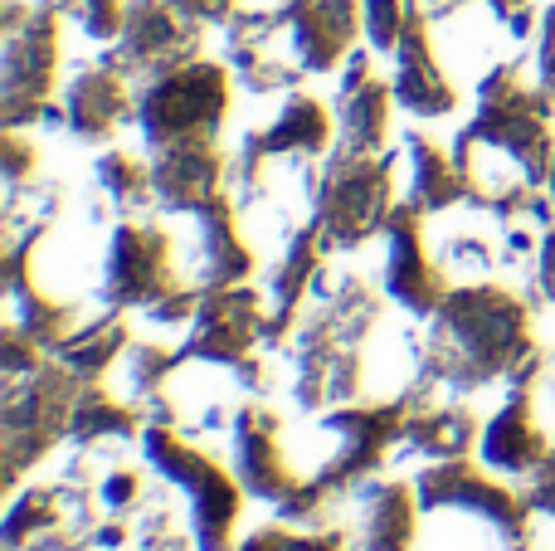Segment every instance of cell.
<instances>
[{"label": "cell", "instance_id": "14", "mask_svg": "<svg viewBox=\"0 0 555 551\" xmlns=\"http://www.w3.org/2000/svg\"><path fill=\"white\" fill-rule=\"evenodd\" d=\"M390 98L395 88L371 68V54L356 49L341 78V103H336L346 152H365V156L385 152V142H390Z\"/></svg>", "mask_w": 555, "mask_h": 551}, {"label": "cell", "instance_id": "35", "mask_svg": "<svg viewBox=\"0 0 555 551\" xmlns=\"http://www.w3.org/2000/svg\"><path fill=\"white\" fill-rule=\"evenodd\" d=\"M468 5V0H420V10L429 20H443V15H453V10H463Z\"/></svg>", "mask_w": 555, "mask_h": 551}, {"label": "cell", "instance_id": "16", "mask_svg": "<svg viewBox=\"0 0 555 551\" xmlns=\"http://www.w3.org/2000/svg\"><path fill=\"white\" fill-rule=\"evenodd\" d=\"M224 176V156L215 152V142H185V146H166L152 156V185H156V205L171 215L195 210L210 195H220Z\"/></svg>", "mask_w": 555, "mask_h": 551}, {"label": "cell", "instance_id": "19", "mask_svg": "<svg viewBox=\"0 0 555 551\" xmlns=\"http://www.w3.org/2000/svg\"><path fill=\"white\" fill-rule=\"evenodd\" d=\"M361 551H410L414 542V503L400 484H375L351 498Z\"/></svg>", "mask_w": 555, "mask_h": 551}, {"label": "cell", "instance_id": "6", "mask_svg": "<svg viewBox=\"0 0 555 551\" xmlns=\"http://www.w3.org/2000/svg\"><path fill=\"white\" fill-rule=\"evenodd\" d=\"M181 264H176V234L156 225H117L113 249L103 264V303L107 308H152V303L181 293Z\"/></svg>", "mask_w": 555, "mask_h": 551}, {"label": "cell", "instance_id": "11", "mask_svg": "<svg viewBox=\"0 0 555 551\" xmlns=\"http://www.w3.org/2000/svg\"><path fill=\"white\" fill-rule=\"evenodd\" d=\"M420 220L424 215L414 210L410 201H400L385 220V293H390L400 308L420 312V318H434L449 298V273L424 254V240H420Z\"/></svg>", "mask_w": 555, "mask_h": 551}, {"label": "cell", "instance_id": "23", "mask_svg": "<svg viewBox=\"0 0 555 551\" xmlns=\"http://www.w3.org/2000/svg\"><path fill=\"white\" fill-rule=\"evenodd\" d=\"M68 435L78 445H103V439H127L132 435V410L117 406L113 390H103L98 381H83L74 400V420H68Z\"/></svg>", "mask_w": 555, "mask_h": 551}, {"label": "cell", "instance_id": "18", "mask_svg": "<svg viewBox=\"0 0 555 551\" xmlns=\"http://www.w3.org/2000/svg\"><path fill=\"white\" fill-rule=\"evenodd\" d=\"M326 142H332V117H326V107L307 93H293L263 132L244 137L240 152L254 156V162H278V156H317Z\"/></svg>", "mask_w": 555, "mask_h": 551}, {"label": "cell", "instance_id": "29", "mask_svg": "<svg viewBox=\"0 0 555 551\" xmlns=\"http://www.w3.org/2000/svg\"><path fill=\"white\" fill-rule=\"evenodd\" d=\"M137 494H142V484H137L132 469H117V474H107L103 484H98V503H103L107 513H127V508L137 503Z\"/></svg>", "mask_w": 555, "mask_h": 551}, {"label": "cell", "instance_id": "1", "mask_svg": "<svg viewBox=\"0 0 555 551\" xmlns=\"http://www.w3.org/2000/svg\"><path fill=\"white\" fill-rule=\"evenodd\" d=\"M531 351L527 332V308L502 289H459L443 298V308L429 322V342L420 357V381L404 390L400 400L420 406L429 386L449 390H478L492 386L498 376H517Z\"/></svg>", "mask_w": 555, "mask_h": 551}, {"label": "cell", "instance_id": "34", "mask_svg": "<svg viewBox=\"0 0 555 551\" xmlns=\"http://www.w3.org/2000/svg\"><path fill=\"white\" fill-rule=\"evenodd\" d=\"M176 5H181L191 20H201V25H215V20L234 15V0H176Z\"/></svg>", "mask_w": 555, "mask_h": 551}, {"label": "cell", "instance_id": "32", "mask_svg": "<svg viewBox=\"0 0 555 551\" xmlns=\"http://www.w3.org/2000/svg\"><path fill=\"white\" fill-rule=\"evenodd\" d=\"M527 508H531V513H546V517H555V454H546V464H541L537 474H531Z\"/></svg>", "mask_w": 555, "mask_h": 551}, {"label": "cell", "instance_id": "20", "mask_svg": "<svg viewBox=\"0 0 555 551\" xmlns=\"http://www.w3.org/2000/svg\"><path fill=\"white\" fill-rule=\"evenodd\" d=\"M410 191H404V201L414 205L420 215H443L449 205L468 201V181H463L459 162L453 156H443L434 142H424V137H410Z\"/></svg>", "mask_w": 555, "mask_h": 551}, {"label": "cell", "instance_id": "36", "mask_svg": "<svg viewBox=\"0 0 555 551\" xmlns=\"http://www.w3.org/2000/svg\"><path fill=\"white\" fill-rule=\"evenodd\" d=\"M546 201H551V210H555V156H551V171H546Z\"/></svg>", "mask_w": 555, "mask_h": 551}, {"label": "cell", "instance_id": "12", "mask_svg": "<svg viewBox=\"0 0 555 551\" xmlns=\"http://www.w3.org/2000/svg\"><path fill=\"white\" fill-rule=\"evenodd\" d=\"M537 371H541V357H531L527 367L512 376L507 406L498 410V420H492L488 435H482V464H488V474L521 478V474H537V469L546 464V454H551L546 425L537 420V400H531Z\"/></svg>", "mask_w": 555, "mask_h": 551}, {"label": "cell", "instance_id": "17", "mask_svg": "<svg viewBox=\"0 0 555 551\" xmlns=\"http://www.w3.org/2000/svg\"><path fill=\"white\" fill-rule=\"evenodd\" d=\"M127 113H137V103L127 98V78L113 64H83L74 74L64 93V117L83 142H103L117 132V123H127Z\"/></svg>", "mask_w": 555, "mask_h": 551}, {"label": "cell", "instance_id": "22", "mask_svg": "<svg viewBox=\"0 0 555 551\" xmlns=\"http://www.w3.org/2000/svg\"><path fill=\"white\" fill-rule=\"evenodd\" d=\"M122 351H127V328L117 318H98V322H88V328H78L54 357H59V367H68L78 381H98L103 371L117 367Z\"/></svg>", "mask_w": 555, "mask_h": 551}, {"label": "cell", "instance_id": "13", "mask_svg": "<svg viewBox=\"0 0 555 551\" xmlns=\"http://www.w3.org/2000/svg\"><path fill=\"white\" fill-rule=\"evenodd\" d=\"M273 435H278V420L269 410H259V406L234 410V430H230L234 478H240L249 494H259V498H269L273 508H283L287 498L302 488V478H297L293 469H287V459L278 454Z\"/></svg>", "mask_w": 555, "mask_h": 551}, {"label": "cell", "instance_id": "9", "mask_svg": "<svg viewBox=\"0 0 555 551\" xmlns=\"http://www.w3.org/2000/svg\"><path fill=\"white\" fill-rule=\"evenodd\" d=\"M59 64V5H35L20 29L5 35V127L44 113Z\"/></svg>", "mask_w": 555, "mask_h": 551}, {"label": "cell", "instance_id": "10", "mask_svg": "<svg viewBox=\"0 0 555 551\" xmlns=\"http://www.w3.org/2000/svg\"><path fill=\"white\" fill-rule=\"evenodd\" d=\"M361 0H287L273 10V39L297 74H322L351 49Z\"/></svg>", "mask_w": 555, "mask_h": 551}, {"label": "cell", "instance_id": "7", "mask_svg": "<svg viewBox=\"0 0 555 551\" xmlns=\"http://www.w3.org/2000/svg\"><path fill=\"white\" fill-rule=\"evenodd\" d=\"M146 454L152 469H162L171 484L191 488V513H195V542L201 551H230V527L240 517V488L224 469H215L205 454L185 449L171 430H152L146 435Z\"/></svg>", "mask_w": 555, "mask_h": 551}, {"label": "cell", "instance_id": "8", "mask_svg": "<svg viewBox=\"0 0 555 551\" xmlns=\"http://www.w3.org/2000/svg\"><path fill=\"white\" fill-rule=\"evenodd\" d=\"M185 220V234L181 244L185 249L176 254V264H181V279L191 283V289L210 293V289H234V283L244 279V273L254 269V254L249 244L240 240V230H234V205L230 195H210L205 205H195V210H181Z\"/></svg>", "mask_w": 555, "mask_h": 551}, {"label": "cell", "instance_id": "21", "mask_svg": "<svg viewBox=\"0 0 555 551\" xmlns=\"http://www.w3.org/2000/svg\"><path fill=\"white\" fill-rule=\"evenodd\" d=\"M478 435L473 415L463 410H414L404 420V439H400V454H420V459H463Z\"/></svg>", "mask_w": 555, "mask_h": 551}, {"label": "cell", "instance_id": "33", "mask_svg": "<svg viewBox=\"0 0 555 551\" xmlns=\"http://www.w3.org/2000/svg\"><path fill=\"white\" fill-rule=\"evenodd\" d=\"M537 293L555 303V230L541 234V249H537Z\"/></svg>", "mask_w": 555, "mask_h": 551}, {"label": "cell", "instance_id": "27", "mask_svg": "<svg viewBox=\"0 0 555 551\" xmlns=\"http://www.w3.org/2000/svg\"><path fill=\"white\" fill-rule=\"evenodd\" d=\"M361 20H365V35H371V49L395 54L404 25L414 20V0H361Z\"/></svg>", "mask_w": 555, "mask_h": 551}, {"label": "cell", "instance_id": "31", "mask_svg": "<svg viewBox=\"0 0 555 551\" xmlns=\"http://www.w3.org/2000/svg\"><path fill=\"white\" fill-rule=\"evenodd\" d=\"M537 74L541 88L555 98V0H546V15H541V44H537Z\"/></svg>", "mask_w": 555, "mask_h": 551}, {"label": "cell", "instance_id": "5", "mask_svg": "<svg viewBox=\"0 0 555 551\" xmlns=\"http://www.w3.org/2000/svg\"><path fill=\"white\" fill-rule=\"evenodd\" d=\"M201 54V20H191L176 0H132L107 49V64L122 78H162Z\"/></svg>", "mask_w": 555, "mask_h": 551}, {"label": "cell", "instance_id": "3", "mask_svg": "<svg viewBox=\"0 0 555 551\" xmlns=\"http://www.w3.org/2000/svg\"><path fill=\"white\" fill-rule=\"evenodd\" d=\"M230 107V78L220 64H181L162 78H146L137 93V123H142L146 146L166 152V146L185 142H215L220 117Z\"/></svg>", "mask_w": 555, "mask_h": 551}, {"label": "cell", "instance_id": "15", "mask_svg": "<svg viewBox=\"0 0 555 551\" xmlns=\"http://www.w3.org/2000/svg\"><path fill=\"white\" fill-rule=\"evenodd\" d=\"M424 10H414V20L404 25L400 44H395V103L404 107V113L414 117H443L459 107V93H453V84L443 78V68L434 64L429 54V35H424Z\"/></svg>", "mask_w": 555, "mask_h": 551}, {"label": "cell", "instance_id": "30", "mask_svg": "<svg viewBox=\"0 0 555 551\" xmlns=\"http://www.w3.org/2000/svg\"><path fill=\"white\" fill-rule=\"evenodd\" d=\"M35 156H39L35 146H29L15 127H10V132H5V181H10V191H20V185H25V176L35 171Z\"/></svg>", "mask_w": 555, "mask_h": 551}, {"label": "cell", "instance_id": "4", "mask_svg": "<svg viewBox=\"0 0 555 551\" xmlns=\"http://www.w3.org/2000/svg\"><path fill=\"white\" fill-rule=\"evenodd\" d=\"M83 390V381L68 367H44L39 361L29 376H15L5 386V459H10V484L15 474L39 459L54 445L59 430H68L74 420V400Z\"/></svg>", "mask_w": 555, "mask_h": 551}, {"label": "cell", "instance_id": "2", "mask_svg": "<svg viewBox=\"0 0 555 551\" xmlns=\"http://www.w3.org/2000/svg\"><path fill=\"white\" fill-rule=\"evenodd\" d=\"M395 210V162L365 152H336L317 171L312 185V225L322 234V249H356L375 230H385Z\"/></svg>", "mask_w": 555, "mask_h": 551}, {"label": "cell", "instance_id": "24", "mask_svg": "<svg viewBox=\"0 0 555 551\" xmlns=\"http://www.w3.org/2000/svg\"><path fill=\"white\" fill-rule=\"evenodd\" d=\"M171 367H181V357L176 351H166V347H152V342H142V347H127L122 357H117V367H113V386H117V396L132 406V400H156V386L166 381V371Z\"/></svg>", "mask_w": 555, "mask_h": 551}, {"label": "cell", "instance_id": "28", "mask_svg": "<svg viewBox=\"0 0 555 551\" xmlns=\"http://www.w3.org/2000/svg\"><path fill=\"white\" fill-rule=\"evenodd\" d=\"M240 551H341V533H273V527H263V533H254L249 542Z\"/></svg>", "mask_w": 555, "mask_h": 551}, {"label": "cell", "instance_id": "26", "mask_svg": "<svg viewBox=\"0 0 555 551\" xmlns=\"http://www.w3.org/2000/svg\"><path fill=\"white\" fill-rule=\"evenodd\" d=\"M64 517H68L64 494H54V488H29L25 498H15V508H10V517H5V547L20 551L29 537L59 533Z\"/></svg>", "mask_w": 555, "mask_h": 551}, {"label": "cell", "instance_id": "25", "mask_svg": "<svg viewBox=\"0 0 555 551\" xmlns=\"http://www.w3.org/2000/svg\"><path fill=\"white\" fill-rule=\"evenodd\" d=\"M98 185H103V195L117 205V210H137V205H152L156 201L152 166L137 162V156H127V152L98 156Z\"/></svg>", "mask_w": 555, "mask_h": 551}]
</instances>
